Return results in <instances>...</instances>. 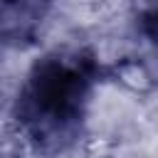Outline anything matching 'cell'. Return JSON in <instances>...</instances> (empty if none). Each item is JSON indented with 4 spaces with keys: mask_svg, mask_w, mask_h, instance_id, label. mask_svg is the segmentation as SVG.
Here are the masks:
<instances>
[{
    "mask_svg": "<svg viewBox=\"0 0 158 158\" xmlns=\"http://www.w3.org/2000/svg\"><path fill=\"white\" fill-rule=\"evenodd\" d=\"M91 84L94 62L86 54H47L32 67L17 96V116L32 138L40 143L62 146L81 123Z\"/></svg>",
    "mask_w": 158,
    "mask_h": 158,
    "instance_id": "6da1fadb",
    "label": "cell"
},
{
    "mask_svg": "<svg viewBox=\"0 0 158 158\" xmlns=\"http://www.w3.org/2000/svg\"><path fill=\"white\" fill-rule=\"evenodd\" d=\"M49 0H0V44H20L35 35Z\"/></svg>",
    "mask_w": 158,
    "mask_h": 158,
    "instance_id": "7a4b0ae2",
    "label": "cell"
},
{
    "mask_svg": "<svg viewBox=\"0 0 158 158\" xmlns=\"http://www.w3.org/2000/svg\"><path fill=\"white\" fill-rule=\"evenodd\" d=\"M143 30H146V35L151 37V42L158 44V5H156L151 12H146V17H143Z\"/></svg>",
    "mask_w": 158,
    "mask_h": 158,
    "instance_id": "3957f363",
    "label": "cell"
}]
</instances>
